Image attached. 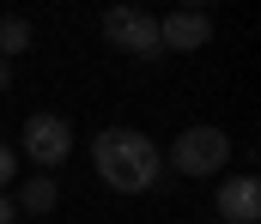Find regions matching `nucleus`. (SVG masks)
I'll use <instances>...</instances> for the list:
<instances>
[{
    "label": "nucleus",
    "instance_id": "1",
    "mask_svg": "<svg viewBox=\"0 0 261 224\" xmlns=\"http://www.w3.org/2000/svg\"><path fill=\"white\" fill-rule=\"evenodd\" d=\"M91 164L97 176L116 188V194H146L158 176H164V151L152 146L140 127H103L91 140Z\"/></svg>",
    "mask_w": 261,
    "mask_h": 224
},
{
    "label": "nucleus",
    "instance_id": "2",
    "mask_svg": "<svg viewBox=\"0 0 261 224\" xmlns=\"http://www.w3.org/2000/svg\"><path fill=\"white\" fill-rule=\"evenodd\" d=\"M225 157H231L225 127H182V134H176V146H170L176 176H219V170H225Z\"/></svg>",
    "mask_w": 261,
    "mask_h": 224
},
{
    "label": "nucleus",
    "instance_id": "3",
    "mask_svg": "<svg viewBox=\"0 0 261 224\" xmlns=\"http://www.w3.org/2000/svg\"><path fill=\"white\" fill-rule=\"evenodd\" d=\"M103 37H110L116 49L140 55V61L164 55V49H158V18H152V12H140V6H110V12H103Z\"/></svg>",
    "mask_w": 261,
    "mask_h": 224
},
{
    "label": "nucleus",
    "instance_id": "4",
    "mask_svg": "<svg viewBox=\"0 0 261 224\" xmlns=\"http://www.w3.org/2000/svg\"><path fill=\"white\" fill-rule=\"evenodd\" d=\"M24 151H31V164L55 170L67 151H73V127H67V115H31V121H24Z\"/></svg>",
    "mask_w": 261,
    "mask_h": 224
},
{
    "label": "nucleus",
    "instance_id": "5",
    "mask_svg": "<svg viewBox=\"0 0 261 224\" xmlns=\"http://www.w3.org/2000/svg\"><path fill=\"white\" fill-rule=\"evenodd\" d=\"M213 206H219L225 224H255L261 218V182L255 176H231V182L213 194Z\"/></svg>",
    "mask_w": 261,
    "mask_h": 224
},
{
    "label": "nucleus",
    "instance_id": "6",
    "mask_svg": "<svg viewBox=\"0 0 261 224\" xmlns=\"http://www.w3.org/2000/svg\"><path fill=\"white\" fill-rule=\"evenodd\" d=\"M206 37H213L206 12H170V18H158V49L189 55V49H206Z\"/></svg>",
    "mask_w": 261,
    "mask_h": 224
},
{
    "label": "nucleus",
    "instance_id": "7",
    "mask_svg": "<svg viewBox=\"0 0 261 224\" xmlns=\"http://www.w3.org/2000/svg\"><path fill=\"white\" fill-rule=\"evenodd\" d=\"M55 200H61V188H55L49 176H31V182H24V188L12 194V206H18V212H49Z\"/></svg>",
    "mask_w": 261,
    "mask_h": 224
},
{
    "label": "nucleus",
    "instance_id": "8",
    "mask_svg": "<svg viewBox=\"0 0 261 224\" xmlns=\"http://www.w3.org/2000/svg\"><path fill=\"white\" fill-rule=\"evenodd\" d=\"M31 49V18H0V61Z\"/></svg>",
    "mask_w": 261,
    "mask_h": 224
},
{
    "label": "nucleus",
    "instance_id": "9",
    "mask_svg": "<svg viewBox=\"0 0 261 224\" xmlns=\"http://www.w3.org/2000/svg\"><path fill=\"white\" fill-rule=\"evenodd\" d=\"M12 176H18V151H12V146H0V188H6Z\"/></svg>",
    "mask_w": 261,
    "mask_h": 224
},
{
    "label": "nucleus",
    "instance_id": "10",
    "mask_svg": "<svg viewBox=\"0 0 261 224\" xmlns=\"http://www.w3.org/2000/svg\"><path fill=\"white\" fill-rule=\"evenodd\" d=\"M18 218V206H12V194H0V224H12Z\"/></svg>",
    "mask_w": 261,
    "mask_h": 224
},
{
    "label": "nucleus",
    "instance_id": "11",
    "mask_svg": "<svg viewBox=\"0 0 261 224\" xmlns=\"http://www.w3.org/2000/svg\"><path fill=\"white\" fill-rule=\"evenodd\" d=\"M6 85H12V61H0V91H6Z\"/></svg>",
    "mask_w": 261,
    "mask_h": 224
}]
</instances>
